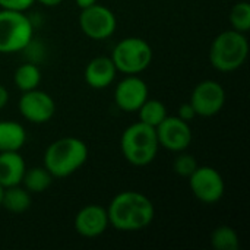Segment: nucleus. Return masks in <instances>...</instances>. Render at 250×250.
Segmentation results:
<instances>
[{"label":"nucleus","instance_id":"f257e3e1","mask_svg":"<svg viewBox=\"0 0 250 250\" xmlns=\"http://www.w3.org/2000/svg\"><path fill=\"white\" fill-rule=\"evenodd\" d=\"M105 209L110 226L123 233L145 230L155 218V207L152 201L136 190L117 193Z\"/></svg>","mask_w":250,"mask_h":250},{"label":"nucleus","instance_id":"f03ea898","mask_svg":"<svg viewBox=\"0 0 250 250\" xmlns=\"http://www.w3.org/2000/svg\"><path fill=\"white\" fill-rule=\"evenodd\" d=\"M88 160L86 144L75 136H66L50 144L44 152V167L54 179L76 173Z\"/></svg>","mask_w":250,"mask_h":250},{"label":"nucleus","instance_id":"7ed1b4c3","mask_svg":"<svg viewBox=\"0 0 250 250\" xmlns=\"http://www.w3.org/2000/svg\"><path fill=\"white\" fill-rule=\"evenodd\" d=\"M120 149L126 161L135 167L151 164L160 149L155 127L136 122L125 129L120 138Z\"/></svg>","mask_w":250,"mask_h":250},{"label":"nucleus","instance_id":"20e7f679","mask_svg":"<svg viewBox=\"0 0 250 250\" xmlns=\"http://www.w3.org/2000/svg\"><path fill=\"white\" fill-rule=\"evenodd\" d=\"M249 54L246 34L227 29L218 34L209 47V62L220 72H234L242 67Z\"/></svg>","mask_w":250,"mask_h":250},{"label":"nucleus","instance_id":"39448f33","mask_svg":"<svg viewBox=\"0 0 250 250\" xmlns=\"http://www.w3.org/2000/svg\"><path fill=\"white\" fill-rule=\"evenodd\" d=\"M34 25L25 12L19 10H0V53L13 54L23 51L32 41Z\"/></svg>","mask_w":250,"mask_h":250},{"label":"nucleus","instance_id":"423d86ee","mask_svg":"<svg viewBox=\"0 0 250 250\" xmlns=\"http://www.w3.org/2000/svg\"><path fill=\"white\" fill-rule=\"evenodd\" d=\"M111 60L125 75H138L146 70L152 62L151 45L139 37H127L116 44L111 53Z\"/></svg>","mask_w":250,"mask_h":250},{"label":"nucleus","instance_id":"0eeeda50","mask_svg":"<svg viewBox=\"0 0 250 250\" xmlns=\"http://www.w3.org/2000/svg\"><path fill=\"white\" fill-rule=\"evenodd\" d=\"M193 196L207 205L217 204L226 192V183L218 170L209 166H198L188 177Z\"/></svg>","mask_w":250,"mask_h":250},{"label":"nucleus","instance_id":"6e6552de","mask_svg":"<svg viewBox=\"0 0 250 250\" xmlns=\"http://www.w3.org/2000/svg\"><path fill=\"white\" fill-rule=\"evenodd\" d=\"M81 31L91 40H107L110 38L117 28V19L113 10L103 4H92L86 9H82L79 15Z\"/></svg>","mask_w":250,"mask_h":250},{"label":"nucleus","instance_id":"1a4fd4ad","mask_svg":"<svg viewBox=\"0 0 250 250\" xmlns=\"http://www.w3.org/2000/svg\"><path fill=\"white\" fill-rule=\"evenodd\" d=\"M189 103L196 116L212 117L223 110L226 104V91L220 82L207 79L193 88Z\"/></svg>","mask_w":250,"mask_h":250},{"label":"nucleus","instance_id":"9d476101","mask_svg":"<svg viewBox=\"0 0 250 250\" xmlns=\"http://www.w3.org/2000/svg\"><path fill=\"white\" fill-rule=\"evenodd\" d=\"M155 132L158 145L171 152L186 151L193 139L189 122H185L177 116H167L155 127Z\"/></svg>","mask_w":250,"mask_h":250},{"label":"nucleus","instance_id":"9b49d317","mask_svg":"<svg viewBox=\"0 0 250 250\" xmlns=\"http://www.w3.org/2000/svg\"><path fill=\"white\" fill-rule=\"evenodd\" d=\"M18 107L21 116L34 125L50 122L56 113V103L51 95L38 88L22 92Z\"/></svg>","mask_w":250,"mask_h":250},{"label":"nucleus","instance_id":"f8f14e48","mask_svg":"<svg viewBox=\"0 0 250 250\" xmlns=\"http://www.w3.org/2000/svg\"><path fill=\"white\" fill-rule=\"evenodd\" d=\"M148 85L142 78L127 75L117 83L114 89V101L122 111L133 113L138 111L139 107L148 100Z\"/></svg>","mask_w":250,"mask_h":250},{"label":"nucleus","instance_id":"ddd939ff","mask_svg":"<svg viewBox=\"0 0 250 250\" xmlns=\"http://www.w3.org/2000/svg\"><path fill=\"white\" fill-rule=\"evenodd\" d=\"M75 230L79 236L85 239L100 237L108 227L107 209L100 205H86L75 215Z\"/></svg>","mask_w":250,"mask_h":250},{"label":"nucleus","instance_id":"4468645a","mask_svg":"<svg viewBox=\"0 0 250 250\" xmlns=\"http://www.w3.org/2000/svg\"><path fill=\"white\" fill-rule=\"evenodd\" d=\"M83 75H85V82L92 89H105L114 82L117 69L111 57L98 56V57H94L86 64Z\"/></svg>","mask_w":250,"mask_h":250},{"label":"nucleus","instance_id":"2eb2a0df","mask_svg":"<svg viewBox=\"0 0 250 250\" xmlns=\"http://www.w3.org/2000/svg\"><path fill=\"white\" fill-rule=\"evenodd\" d=\"M25 170L26 164L19 151L0 152V186L3 189L21 185Z\"/></svg>","mask_w":250,"mask_h":250},{"label":"nucleus","instance_id":"dca6fc26","mask_svg":"<svg viewBox=\"0 0 250 250\" xmlns=\"http://www.w3.org/2000/svg\"><path fill=\"white\" fill-rule=\"evenodd\" d=\"M26 142L25 127L13 120H0V152L21 151Z\"/></svg>","mask_w":250,"mask_h":250},{"label":"nucleus","instance_id":"f3484780","mask_svg":"<svg viewBox=\"0 0 250 250\" xmlns=\"http://www.w3.org/2000/svg\"><path fill=\"white\" fill-rule=\"evenodd\" d=\"M31 207V193L21 185L3 189L1 208L12 214H22Z\"/></svg>","mask_w":250,"mask_h":250},{"label":"nucleus","instance_id":"a211bd4d","mask_svg":"<svg viewBox=\"0 0 250 250\" xmlns=\"http://www.w3.org/2000/svg\"><path fill=\"white\" fill-rule=\"evenodd\" d=\"M53 176L50 174V171L42 166V167H32V168H26L25 174L22 177L21 185L29 192V193H42L45 192L51 183H53Z\"/></svg>","mask_w":250,"mask_h":250},{"label":"nucleus","instance_id":"6ab92c4d","mask_svg":"<svg viewBox=\"0 0 250 250\" xmlns=\"http://www.w3.org/2000/svg\"><path fill=\"white\" fill-rule=\"evenodd\" d=\"M13 82L22 92L35 89L41 82V70L34 62L23 63L15 70Z\"/></svg>","mask_w":250,"mask_h":250},{"label":"nucleus","instance_id":"aec40b11","mask_svg":"<svg viewBox=\"0 0 250 250\" xmlns=\"http://www.w3.org/2000/svg\"><path fill=\"white\" fill-rule=\"evenodd\" d=\"M138 114H139V122H142L151 127H157L168 116L167 108L161 101L149 100V98L139 107Z\"/></svg>","mask_w":250,"mask_h":250},{"label":"nucleus","instance_id":"412c9836","mask_svg":"<svg viewBox=\"0 0 250 250\" xmlns=\"http://www.w3.org/2000/svg\"><path fill=\"white\" fill-rule=\"evenodd\" d=\"M211 246L215 250H239V234L229 226H220L211 234Z\"/></svg>","mask_w":250,"mask_h":250},{"label":"nucleus","instance_id":"4be33fe9","mask_svg":"<svg viewBox=\"0 0 250 250\" xmlns=\"http://www.w3.org/2000/svg\"><path fill=\"white\" fill-rule=\"evenodd\" d=\"M230 23L231 29H236L239 32L248 34L250 31V4L248 1H239L236 3L230 10Z\"/></svg>","mask_w":250,"mask_h":250},{"label":"nucleus","instance_id":"5701e85b","mask_svg":"<svg viewBox=\"0 0 250 250\" xmlns=\"http://www.w3.org/2000/svg\"><path fill=\"white\" fill-rule=\"evenodd\" d=\"M198 167V161L193 155L190 154H185V151L179 152V155L176 157L174 163H173V170L177 176L182 177H189Z\"/></svg>","mask_w":250,"mask_h":250},{"label":"nucleus","instance_id":"b1692460","mask_svg":"<svg viewBox=\"0 0 250 250\" xmlns=\"http://www.w3.org/2000/svg\"><path fill=\"white\" fill-rule=\"evenodd\" d=\"M35 0H0V7L1 9H9V10H19L25 12L28 10Z\"/></svg>","mask_w":250,"mask_h":250},{"label":"nucleus","instance_id":"393cba45","mask_svg":"<svg viewBox=\"0 0 250 250\" xmlns=\"http://www.w3.org/2000/svg\"><path fill=\"white\" fill-rule=\"evenodd\" d=\"M177 117H180L182 120L185 122H190L192 119L196 117V113L193 110V107L190 105V103H185L179 107V111H177Z\"/></svg>","mask_w":250,"mask_h":250},{"label":"nucleus","instance_id":"a878e982","mask_svg":"<svg viewBox=\"0 0 250 250\" xmlns=\"http://www.w3.org/2000/svg\"><path fill=\"white\" fill-rule=\"evenodd\" d=\"M7 103H9V92H7V89L0 83V110L4 108V107L7 105Z\"/></svg>","mask_w":250,"mask_h":250},{"label":"nucleus","instance_id":"bb28decb","mask_svg":"<svg viewBox=\"0 0 250 250\" xmlns=\"http://www.w3.org/2000/svg\"><path fill=\"white\" fill-rule=\"evenodd\" d=\"M95 3H98V0H76V4L81 7V10L89 7V6H92V4H95Z\"/></svg>","mask_w":250,"mask_h":250},{"label":"nucleus","instance_id":"cd10ccee","mask_svg":"<svg viewBox=\"0 0 250 250\" xmlns=\"http://www.w3.org/2000/svg\"><path fill=\"white\" fill-rule=\"evenodd\" d=\"M35 1H40L41 4H44L47 7H54V6H59L63 0H35Z\"/></svg>","mask_w":250,"mask_h":250},{"label":"nucleus","instance_id":"c85d7f7f","mask_svg":"<svg viewBox=\"0 0 250 250\" xmlns=\"http://www.w3.org/2000/svg\"><path fill=\"white\" fill-rule=\"evenodd\" d=\"M1 198H3V188L0 186V208H1Z\"/></svg>","mask_w":250,"mask_h":250}]
</instances>
